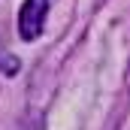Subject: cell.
Listing matches in <instances>:
<instances>
[{
	"mask_svg": "<svg viewBox=\"0 0 130 130\" xmlns=\"http://www.w3.org/2000/svg\"><path fill=\"white\" fill-rule=\"evenodd\" d=\"M0 73H3V76H15V73H18V58H15L3 42H0Z\"/></svg>",
	"mask_w": 130,
	"mask_h": 130,
	"instance_id": "obj_2",
	"label": "cell"
},
{
	"mask_svg": "<svg viewBox=\"0 0 130 130\" xmlns=\"http://www.w3.org/2000/svg\"><path fill=\"white\" fill-rule=\"evenodd\" d=\"M45 15H48V0H24V6L18 12V36L33 42L42 33Z\"/></svg>",
	"mask_w": 130,
	"mask_h": 130,
	"instance_id": "obj_1",
	"label": "cell"
}]
</instances>
